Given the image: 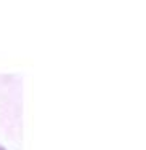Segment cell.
I'll use <instances>...</instances> for the list:
<instances>
[{
    "instance_id": "6da1fadb",
    "label": "cell",
    "mask_w": 146,
    "mask_h": 150,
    "mask_svg": "<svg viewBox=\"0 0 146 150\" xmlns=\"http://www.w3.org/2000/svg\"><path fill=\"white\" fill-rule=\"evenodd\" d=\"M0 150H5V149H3V147H2V145H0Z\"/></svg>"
}]
</instances>
